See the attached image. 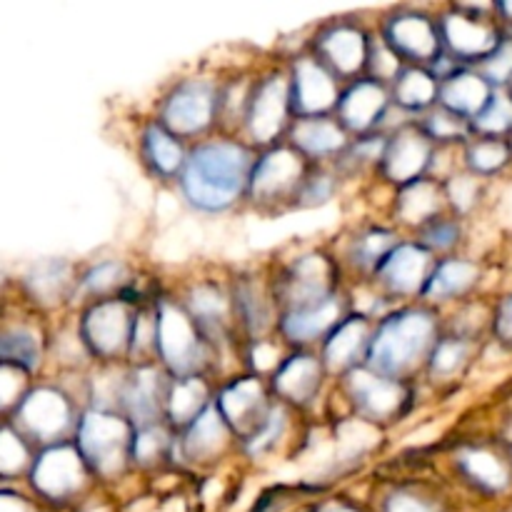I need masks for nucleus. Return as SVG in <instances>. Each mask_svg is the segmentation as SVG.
Masks as SVG:
<instances>
[{
	"instance_id": "nucleus-1",
	"label": "nucleus",
	"mask_w": 512,
	"mask_h": 512,
	"mask_svg": "<svg viewBox=\"0 0 512 512\" xmlns=\"http://www.w3.org/2000/svg\"><path fill=\"white\" fill-rule=\"evenodd\" d=\"M258 150L243 138L213 135L190 145L178 178L180 195L193 210L218 215L248 198L250 173Z\"/></svg>"
},
{
	"instance_id": "nucleus-2",
	"label": "nucleus",
	"mask_w": 512,
	"mask_h": 512,
	"mask_svg": "<svg viewBox=\"0 0 512 512\" xmlns=\"http://www.w3.org/2000/svg\"><path fill=\"white\" fill-rule=\"evenodd\" d=\"M440 335L438 308L425 303L395 308L375 323L365 368L408 383L418 370H425Z\"/></svg>"
},
{
	"instance_id": "nucleus-3",
	"label": "nucleus",
	"mask_w": 512,
	"mask_h": 512,
	"mask_svg": "<svg viewBox=\"0 0 512 512\" xmlns=\"http://www.w3.org/2000/svg\"><path fill=\"white\" fill-rule=\"evenodd\" d=\"M213 358V343L195 325L183 303L160 300L155 305V363L170 378H190L203 375Z\"/></svg>"
},
{
	"instance_id": "nucleus-4",
	"label": "nucleus",
	"mask_w": 512,
	"mask_h": 512,
	"mask_svg": "<svg viewBox=\"0 0 512 512\" xmlns=\"http://www.w3.org/2000/svg\"><path fill=\"white\" fill-rule=\"evenodd\" d=\"M220 90L223 83L210 75L178 80L160 100L158 123L185 143L208 138L210 130L220 123Z\"/></svg>"
},
{
	"instance_id": "nucleus-5",
	"label": "nucleus",
	"mask_w": 512,
	"mask_h": 512,
	"mask_svg": "<svg viewBox=\"0 0 512 512\" xmlns=\"http://www.w3.org/2000/svg\"><path fill=\"white\" fill-rule=\"evenodd\" d=\"M135 428L128 418L110 410H95L80 418L78 450L88 463L90 473L113 480L130 465Z\"/></svg>"
},
{
	"instance_id": "nucleus-6",
	"label": "nucleus",
	"mask_w": 512,
	"mask_h": 512,
	"mask_svg": "<svg viewBox=\"0 0 512 512\" xmlns=\"http://www.w3.org/2000/svg\"><path fill=\"white\" fill-rule=\"evenodd\" d=\"M293 125V105H290L288 70H270L253 80L248 108L243 118L245 143L255 150L283 143Z\"/></svg>"
},
{
	"instance_id": "nucleus-7",
	"label": "nucleus",
	"mask_w": 512,
	"mask_h": 512,
	"mask_svg": "<svg viewBox=\"0 0 512 512\" xmlns=\"http://www.w3.org/2000/svg\"><path fill=\"white\" fill-rule=\"evenodd\" d=\"M495 5H453L438 18L443 53L465 68H478L505 40L493 20Z\"/></svg>"
},
{
	"instance_id": "nucleus-8",
	"label": "nucleus",
	"mask_w": 512,
	"mask_h": 512,
	"mask_svg": "<svg viewBox=\"0 0 512 512\" xmlns=\"http://www.w3.org/2000/svg\"><path fill=\"white\" fill-rule=\"evenodd\" d=\"M313 163L303 158L290 143L270 145V148L258 150L253 173H250L248 198L255 208H283V205H295L300 185L305 175L310 173Z\"/></svg>"
},
{
	"instance_id": "nucleus-9",
	"label": "nucleus",
	"mask_w": 512,
	"mask_h": 512,
	"mask_svg": "<svg viewBox=\"0 0 512 512\" xmlns=\"http://www.w3.org/2000/svg\"><path fill=\"white\" fill-rule=\"evenodd\" d=\"M135 313L138 310L123 295L93 300V305L85 310L83 320H80L78 333L85 353L108 365L128 360L130 345H133Z\"/></svg>"
},
{
	"instance_id": "nucleus-10",
	"label": "nucleus",
	"mask_w": 512,
	"mask_h": 512,
	"mask_svg": "<svg viewBox=\"0 0 512 512\" xmlns=\"http://www.w3.org/2000/svg\"><path fill=\"white\" fill-rule=\"evenodd\" d=\"M338 273L340 270L335 260L330 255L318 253V250H308V253L290 260L273 283L278 315L285 310L313 305L338 293Z\"/></svg>"
},
{
	"instance_id": "nucleus-11",
	"label": "nucleus",
	"mask_w": 512,
	"mask_h": 512,
	"mask_svg": "<svg viewBox=\"0 0 512 512\" xmlns=\"http://www.w3.org/2000/svg\"><path fill=\"white\" fill-rule=\"evenodd\" d=\"M368 50L370 33L358 20H328L310 38V53L343 85L363 78L365 68H368Z\"/></svg>"
},
{
	"instance_id": "nucleus-12",
	"label": "nucleus",
	"mask_w": 512,
	"mask_h": 512,
	"mask_svg": "<svg viewBox=\"0 0 512 512\" xmlns=\"http://www.w3.org/2000/svg\"><path fill=\"white\" fill-rule=\"evenodd\" d=\"M435 263L438 258L418 240H400L375 270L373 283L385 300H398V303L420 300L428 288Z\"/></svg>"
},
{
	"instance_id": "nucleus-13",
	"label": "nucleus",
	"mask_w": 512,
	"mask_h": 512,
	"mask_svg": "<svg viewBox=\"0 0 512 512\" xmlns=\"http://www.w3.org/2000/svg\"><path fill=\"white\" fill-rule=\"evenodd\" d=\"M343 390L358 420L375 425L398 420L410 400L408 383L373 373L365 365L343 375Z\"/></svg>"
},
{
	"instance_id": "nucleus-14",
	"label": "nucleus",
	"mask_w": 512,
	"mask_h": 512,
	"mask_svg": "<svg viewBox=\"0 0 512 512\" xmlns=\"http://www.w3.org/2000/svg\"><path fill=\"white\" fill-rule=\"evenodd\" d=\"M385 43L405 60V65H430L443 53L438 18L418 8L393 10L380 28Z\"/></svg>"
},
{
	"instance_id": "nucleus-15",
	"label": "nucleus",
	"mask_w": 512,
	"mask_h": 512,
	"mask_svg": "<svg viewBox=\"0 0 512 512\" xmlns=\"http://www.w3.org/2000/svg\"><path fill=\"white\" fill-rule=\"evenodd\" d=\"M173 378L158 363H130L125 370L123 395L118 413L133 423V428L165 423V400Z\"/></svg>"
},
{
	"instance_id": "nucleus-16",
	"label": "nucleus",
	"mask_w": 512,
	"mask_h": 512,
	"mask_svg": "<svg viewBox=\"0 0 512 512\" xmlns=\"http://www.w3.org/2000/svg\"><path fill=\"white\" fill-rule=\"evenodd\" d=\"M288 78L293 120L335 113L343 83L310 50L295 55V60L288 68Z\"/></svg>"
},
{
	"instance_id": "nucleus-17",
	"label": "nucleus",
	"mask_w": 512,
	"mask_h": 512,
	"mask_svg": "<svg viewBox=\"0 0 512 512\" xmlns=\"http://www.w3.org/2000/svg\"><path fill=\"white\" fill-rule=\"evenodd\" d=\"M438 145L428 138L418 120H408L400 128L390 130L388 145H385L380 175L395 188L415 183L420 178H428L430 165H433Z\"/></svg>"
},
{
	"instance_id": "nucleus-18",
	"label": "nucleus",
	"mask_w": 512,
	"mask_h": 512,
	"mask_svg": "<svg viewBox=\"0 0 512 512\" xmlns=\"http://www.w3.org/2000/svg\"><path fill=\"white\" fill-rule=\"evenodd\" d=\"M215 405L235 433V438L248 440L268 420L275 400L270 393V385L260 375L250 373L225 383L220 393L215 395Z\"/></svg>"
},
{
	"instance_id": "nucleus-19",
	"label": "nucleus",
	"mask_w": 512,
	"mask_h": 512,
	"mask_svg": "<svg viewBox=\"0 0 512 512\" xmlns=\"http://www.w3.org/2000/svg\"><path fill=\"white\" fill-rule=\"evenodd\" d=\"M390 108H393V100H390L388 85L363 75V78L350 80V83L343 85L338 108H335L333 115L353 138H360V135L383 130Z\"/></svg>"
},
{
	"instance_id": "nucleus-20",
	"label": "nucleus",
	"mask_w": 512,
	"mask_h": 512,
	"mask_svg": "<svg viewBox=\"0 0 512 512\" xmlns=\"http://www.w3.org/2000/svg\"><path fill=\"white\" fill-rule=\"evenodd\" d=\"M350 313L348 298L338 290L330 298L318 300L313 305L285 310L278 315V335L283 343L293 345L295 350H310L313 345H323V340L338 328L340 320Z\"/></svg>"
},
{
	"instance_id": "nucleus-21",
	"label": "nucleus",
	"mask_w": 512,
	"mask_h": 512,
	"mask_svg": "<svg viewBox=\"0 0 512 512\" xmlns=\"http://www.w3.org/2000/svg\"><path fill=\"white\" fill-rule=\"evenodd\" d=\"M328 378L323 360L313 350H293L270 375V393L285 408H310L320 398L323 380Z\"/></svg>"
},
{
	"instance_id": "nucleus-22",
	"label": "nucleus",
	"mask_w": 512,
	"mask_h": 512,
	"mask_svg": "<svg viewBox=\"0 0 512 512\" xmlns=\"http://www.w3.org/2000/svg\"><path fill=\"white\" fill-rule=\"evenodd\" d=\"M375 323L378 318L363 313V310H350L340 320L338 328L323 340L318 353L328 375H348L350 370L363 368L368 360L370 343H373Z\"/></svg>"
},
{
	"instance_id": "nucleus-23",
	"label": "nucleus",
	"mask_w": 512,
	"mask_h": 512,
	"mask_svg": "<svg viewBox=\"0 0 512 512\" xmlns=\"http://www.w3.org/2000/svg\"><path fill=\"white\" fill-rule=\"evenodd\" d=\"M350 140H353V135L343 128V123L335 115L295 118L288 135H285V143L293 145L313 165H333L345 153Z\"/></svg>"
},
{
	"instance_id": "nucleus-24",
	"label": "nucleus",
	"mask_w": 512,
	"mask_h": 512,
	"mask_svg": "<svg viewBox=\"0 0 512 512\" xmlns=\"http://www.w3.org/2000/svg\"><path fill=\"white\" fill-rule=\"evenodd\" d=\"M88 463L78 445H53L38 458L33 468V483L45 498L65 500L78 493L88 480Z\"/></svg>"
},
{
	"instance_id": "nucleus-25",
	"label": "nucleus",
	"mask_w": 512,
	"mask_h": 512,
	"mask_svg": "<svg viewBox=\"0 0 512 512\" xmlns=\"http://www.w3.org/2000/svg\"><path fill=\"white\" fill-rule=\"evenodd\" d=\"M233 438L235 433L225 423V418L220 415L218 405L213 400L183 433H178V438H175V453L180 455V460H185L190 465H208L223 458V453L230 448V440Z\"/></svg>"
},
{
	"instance_id": "nucleus-26",
	"label": "nucleus",
	"mask_w": 512,
	"mask_h": 512,
	"mask_svg": "<svg viewBox=\"0 0 512 512\" xmlns=\"http://www.w3.org/2000/svg\"><path fill=\"white\" fill-rule=\"evenodd\" d=\"M450 213L445 203L443 183L435 178H420L415 183L398 188L393 200V220L395 228H410L413 233L423 230L440 215Z\"/></svg>"
},
{
	"instance_id": "nucleus-27",
	"label": "nucleus",
	"mask_w": 512,
	"mask_h": 512,
	"mask_svg": "<svg viewBox=\"0 0 512 512\" xmlns=\"http://www.w3.org/2000/svg\"><path fill=\"white\" fill-rule=\"evenodd\" d=\"M138 145L143 165L155 180H160V183H173L175 180L178 183L190 150V145L185 140L170 133L158 120H150L143 128V133H140Z\"/></svg>"
},
{
	"instance_id": "nucleus-28",
	"label": "nucleus",
	"mask_w": 512,
	"mask_h": 512,
	"mask_svg": "<svg viewBox=\"0 0 512 512\" xmlns=\"http://www.w3.org/2000/svg\"><path fill=\"white\" fill-rule=\"evenodd\" d=\"M20 420L40 440H58L73 425L68 398L53 388H38L20 405Z\"/></svg>"
},
{
	"instance_id": "nucleus-29",
	"label": "nucleus",
	"mask_w": 512,
	"mask_h": 512,
	"mask_svg": "<svg viewBox=\"0 0 512 512\" xmlns=\"http://www.w3.org/2000/svg\"><path fill=\"white\" fill-rule=\"evenodd\" d=\"M493 93L495 88L480 75L478 68H465V65H460L448 78L440 80L438 105H443L445 110L460 115V118H465L470 123L488 105Z\"/></svg>"
},
{
	"instance_id": "nucleus-30",
	"label": "nucleus",
	"mask_w": 512,
	"mask_h": 512,
	"mask_svg": "<svg viewBox=\"0 0 512 512\" xmlns=\"http://www.w3.org/2000/svg\"><path fill=\"white\" fill-rule=\"evenodd\" d=\"M478 278H480V268L475 260L460 258V255L438 258L420 303L430 305V308H440V305L455 303V300L465 298V295L478 285Z\"/></svg>"
},
{
	"instance_id": "nucleus-31",
	"label": "nucleus",
	"mask_w": 512,
	"mask_h": 512,
	"mask_svg": "<svg viewBox=\"0 0 512 512\" xmlns=\"http://www.w3.org/2000/svg\"><path fill=\"white\" fill-rule=\"evenodd\" d=\"M440 80L423 65H405L403 73L390 83V100L393 108L408 118L418 120L438 105Z\"/></svg>"
},
{
	"instance_id": "nucleus-32",
	"label": "nucleus",
	"mask_w": 512,
	"mask_h": 512,
	"mask_svg": "<svg viewBox=\"0 0 512 512\" xmlns=\"http://www.w3.org/2000/svg\"><path fill=\"white\" fill-rule=\"evenodd\" d=\"M455 468L468 483L485 493H503L512 483V470L508 460L495 450L483 445H468L455 455Z\"/></svg>"
},
{
	"instance_id": "nucleus-33",
	"label": "nucleus",
	"mask_w": 512,
	"mask_h": 512,
	"mask_svg": "<svg viewBox=\"0 0 512 512\" xmlns=\"http://www.w3.org/2000/svg\"><path fill=\"white\" fill-rule=\"evenodd\" d=\"M400 243L398 228H388V225H368V228L358 230L353 238L348 240V250H345V260L350 270L360 275H368L373 280L375 270L380 268L390 250Z\"/></svg>"
},
{
	"instance_id": "nucleus-34",
	"label": "nucleus",
	"mask_w": 512,
	"mask_h": 512,
	"mask_svg": "<svg viewBox=\"0 0 512 512\" xmlns=\"http://www.w3.org/2000/svg\"><path fill=\"white\" fill-rule=\"evenodd\" d=\"M213 395H210V385L205 380V375H190V378H173L168 390V400H165V425H170V430H178L183 433L210 403H213Z\"/></svg>"
},
{
	"instance_id": "nucleus-35",
	"label": "nucleus",
	"mask_w": 512,
	"mask_h": 512,
	"mask_svg": "<svg viewBox=\"0 0 512 512\" xmlns=\"http://www.w3.org/2000/svg\"><path fill=\"white\" fill-rule=\"evenodd\" d=\"M473 338L460 333H445L440 335V340L435 343L433 353H430L428 365H425V373L433 380H455L465 370V365L473 358Z\"/></svg>"
},
{
	"instance_id": "nucleus-36",
	"label": "nucleus",
	"mask_w": 512,
	"mask_h": 512,
	"mask_svg": "<svg viewBox=\"0 0 512 512\" xmlns=\"http://www.w3.org/2000/svg\"><path fill=\"white\" fill-rule=\"evenodd\" d=\"M512 160V148L508 138H470L463 145V165L468 173L478 175V178H490V175L500 173L508 168Z\"/></svg>"
},
{
	"instance_id": "nucleus-37",
	"label": "nucleus",
	"mask_w": 512,
	"mask_h": 512,
	"mask_svg": "<svg viewBox=\"0 0 512 512\" xmlns=\"http://www.w3.org/2000/svg\"><path fill=\"white\" fill-rule=\"evenodd\" d=\"M418 123L438 148H458V145L463 148V145L473 138V130H470L468 120L450 113L443 105L430 108L423 118H418Z\"/></svg>"
},
{
	"instance_id": "nucleus-38",
	"label": "nucleus",
	"mask_w": 512,
	"mask_h": 512,
	"mask_svg": "<svg viewBox=\"0 0 512 512\" xmlns=\"http://www.w3.org/2000/svg\"><path fill=\"white\" fill-rule=\"evenodd\" d=\"M170 453H175V438L170 425L158 423L135 430L130 463L140 465V468H155V465L163 463Z\"/></svg>"
},
{
	"instance_id": "nucleus-39",
	"label": "nucleus",
	"mask_w": 512,
	"mask_h": 512,
	"mask_svg": "<svg viewBox=\"0 0 512 512\" xmlns=\"http://www.w3.org/2000/svg\"><path fill=\"white\" fill-rule=\"evenodd\" d=\"M475 138H510L512 133V95L508 90H495L483 110L470 120Z\"/></svg>"
},
{
	"instance_id": "nucleus-40",
	"label": "nucleus",
	"mask_w": 512,
	"mask_h": 512,
	"mask_svg": "<svg viewBox=\"0 0 512 512\" xmlns=\"http://www.w3.org/2000/svg\"><path fill=\"white\" fill-rule=\"evenodd\" d=\"M415 240H418L423 248H428L435 258H438V255L450 258V255L458 250L460 240H463V218H458V215L453 213L440 215L433 223L425 225L423 230H418V233H415Z\"/></svg>"
},
{
	"instance_id": "nucleus-41",
	"label": "nucleus",
	"mask_w": 512,
	"mask_h": 512,
	"mask_svg": "<svg viewBox=\"0 0 512 512\" xmlns=\"http://www.w3.org/2000/svg\"><path fill=\"white\" fill-rule=\"evenodd\" d=\"M338 180L340 173L335 170V165H313L295 195L293 208H318V205L330 203L338 193Z\"/></svg>"
},
{
	"instance_id": "nucleus-42",
	"label": "nucleus",
	"mask_w": 512,
	"mask_h": 512,
	"mask_svg": "<svg viewBox=\"0 0 512 512\" xmlns=\"http://www.w3.org/2000/svg\"><path fill=\"white\" fill-rule=\"evenodd\" d=\"M445 190V203L448 210L458 218L473 213L480 203V195H483V178L468 173V170H455L448 180H443Z\"/></svg>"
},
{
	"instance_id": "nucleus-43",
	"label": "nucleus",
	"mask_w": 512,
	"mask_h": 512,
	"mask_svg": "<svg viewBox=\"0 0 512 512\" xmlns=\"http://www.w3.org/2000/svg\"><path fill=\"white\" fill-rule=\"evenodd\" d=\"M128 280V270L120 260H100L80 280V288L93 298H113Z\"/></svg>"
},
{
	"instance_id": "nucleus-44",
	"label": "nucleus",
	"mask_w": 512,
	"mask_h": 512,
	"mask_svg": "<svg viewBox=\"0 0 512 512\" xmlns=\"http://www.w3.org/2000/svg\"><path fill=\"white\" fill-rule=\"evenodd\" d=\"M40 358V345L35 333L25 328H13L0 333V360L13 368H35Z\"/></svg>"
},
{
	"instance_id": "nucleus-45",
	"label": "nucleus",
	"mask_w": 512,
	"mask_h": 512,
	"mask_svg": "<svg viewBox=\"0 0 512 512\" xmlns=\"http://www.w3.org/2000/svg\"><path fill=\"white\" fill-rule=\"evenodd\" d=\"M403 68H405V60L400 58V55L395 53L388 43H385L383 35L380 33L370 35L368 68H365V75L390 88V83H393V80L403 73Z\"/></svg>"
},
{
	"instance_id": "nucleus-46",
	"label": "nucleus",
	"mask_w": 512,
	"mask_h": 512,
	"mask_svg": "<svg viewBox=\"0 0 512 512\" xmlns=\"http://www.w3.org/2000/svg\"><path fill=\"white\" fill-rule=\"evenodd\" d=\"M70 283V265L63 260H45V263L35 265V270L30 273L28 285L33 288V293L40 300H55L63 295V290Z\"/></svg>"
},
{
	"instance_id": "nucleus-47",
	"label": "nucleus",
	"mask_w": 512,
	"mask_h": 512,
	"mask_svg": "<svg viewBox=\"0 0 512 512\" xmlns=\"http://www.w3.org/2000/svg\"><path fill=\"white\" fill-rule=\"evenodd\" d=\"M478 70L495 90H508L512 85V38H505L503 43L478 65Z\"/></svg>"
},
{
	"instance_id": "nucleus-48",
	"label": "nucleus",
	"mask_w": 512,
	"mask_h": 512,
	"mask_svg": "<svg viewBox=\"0 0 512 512\" xmlns=\"http://www.w3.org/2000/svg\"><path fill=\"white\" fill-rule=\"evenodd\" d=\"M28 463V448L10 430H0V475H15Z\"/></svg>"
},
{
	"instance_id": "nucleus-49",
	"label": "nucleus",
	"mask_w": 512,
	"mask_h": 512,
	"mask_svg": "<svg viewBox=\"0 0 512 512\" xmlns=\"http://www.w3.org/2000/svg\"><path fill=\"white\" fill-rule=\"evenodd\" d=\"M383 512H443L438 508V503H433L425 495L415 493V490H393V493L385 498Z\"/></svg>"
},
{
	"instance_id": "nucleus-50",
	"label": "nucleus",
	"mask_w": 512,
	"mask_h": 512,
	"mask_svg": "<svg viewBox=\"0 0 512 512\" xmlns=\"http://www.w3.org/2000/svg\"><path fill=\"white\" fill-rule=\"evenodd\" d=\"M23 385V373L13 365H0V408L13 403Z\"/></svg>"
},
{
	"instance_id": "nucleus-51",
	"label": "nucleus",
	"mask_w": 512,
	"mask_h": 512,
	"mask_svg": "<svg viewBox=\"0 0 512 512\" xmlns=\"http://www.w3.org/2000/svg\"><path fill=\"white\" fill-rule=\"evenodd\" d=\"M493 333L500 343L512 348V295H508V298L498 305V310H495Z\"/></svg>"
},
{
	"instance_id": "nucleus-52",
	"label": "nucleus",
	"mask_w": 512,
	"mask_h": 512,
	"mask_svg": "<svg viewBox=\"0 0 512 512\" xmlns=\"http://www.w3.org/2000/svg\"><path fill=\"white\" fill-rule=\"evenodd\" d=\"M0 512H35L33 505L25 503L23 498L10 493H0Z\"/></svg>"
},
{
	"instance_id": "nucleus-53",
	"label": "nucleus",
	"mask_w": 512,
	"mask_h": 512,
	"mask_svg": "<svg viewBox=\"0 0 512 512\" xmlns=\"http://www.w3.org/2000/svg\"><path fill=\"white\" fill-rule=\"evenodd\" d=\"M315 512H360L355 505H348V503H340V500H328V503H323L320 508H315Z\"/></svg>"
},
{
	"instance_id": "nucleus-54",
	"label": "nucleus",
	"mask_w": 512,
	"mask_h": 512,
	"mask_svg": "<svg viewBox=\"0 0 512 512\" xmlns=\"http://www.w3.org/2000/svg\"><path fill=\"white\" fill-rule=\"evenodd\" d=\"M495 15H500V18H503V23L512 25V3H498V5H495Z\"/></svg>"
},
{
	"instance_id": "nucleus-55",
	"label": "nucleus",
	"mask_w": 512,
	"mask_h": 512,
	"mask_svg": "<svg viewBox=\"0 0 512 512\" xmlns=\"http://www.w3.org/2000/svg\"><path fill=\"white\" fill-rule=\"evenodd\" d=\"M90 512H108V510H105V508H93Z\"/></svg>"
},
{
	"instance_id": "nucleus-56",
	"label": "nucleus",
	"mask_w": 512,
	"mask_h": 512,
	"mask_svg": "<svg viewBox=\"0 0 512 512\" xmlns=\"http://www.w3.org/2000/svg\"><path fill=\"white\" fill-rule=\"evenodd\" d=\"M508 143H510V148H512V133H510V138H508Z\"/></svg>"
},
{
	"instance_id": "nucleus-57",
	"label": "nucleus",
	"mask_w": 512,
	"mask_h": 512,
	"mask_svg": "<svg viewBox=\"0 0 512 512\" xmlns=\"http://www.w3.org/2000/svg\"><path fill=\"white\" fill-rule=\"evenodd\" d=\"M510 448H512V435H510Z\"/></svg>"
}]
</instances>
